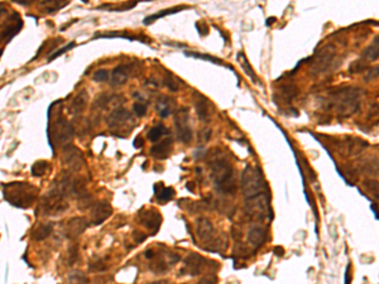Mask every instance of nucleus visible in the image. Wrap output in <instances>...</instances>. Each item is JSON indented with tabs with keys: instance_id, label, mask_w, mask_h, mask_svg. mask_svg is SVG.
Wrapping results in <instances>:
<instances>
[{
	"instance_id": "7",
	"label": "nucleus",
	"mask_w": 379,
	"mask_h": 284,
	"mask_svg": "<svg viewBox=\"0 0 379 284\" xmlns=\"http://www.w3.org/2000/svg\"><path fill=\"white\" fill-rule=\"evenodd\" d=\"M139 217V224L144 225L148 230L152 231L153 235L157 234V231L159 230V227H161L162 224V216L158 214V211L155 210H140L138 214Z\"/></svg>"
},
{
	"instance_id": "34",
	"label": "nucleus",
	"mask_w": 379,
	"mask_h": 284,
	"mask_svg": "<svg viewBox=\"0 0 379 284\" xmlns=\"http://www.w3.org/2000/svg\"><path fill=\"white\" fill-rule=\"evenodd\" d=\"M69 279L72 282H77V283H80V282H82V283H86V282H88L87 277L84 274H81L80 271H75L73 274L69 275Z\"/></svg>"
},
{
	"instance_id": "42",
	"label": "nucleus",
	"mask_w": 379,
	"mask_h": 284,
	"mask_svg": "<svg viewBox=\"0 0 379 284\" xmlns=\"http://www.w3.org/2000/svg\"><path fill=\"white\" fill-rule=\"evenodd\" d=\"M370 208H372V210H373V214H374V217H376V220L378 221V216H377V207H376V205H373V203H372V205H370Z\"/></svg>"
},
{
	"instance_id": "29",
	"label": "nucleus",
	"mask_w": 379,
	"mask_h": 284,
	"mask_svg": "<svg viewBox=\"0 0 379 284\" xmlns=\"http://www.w3.org/2000/svg\"><path fill=\"white\" fill-rule=\"evenodd\" d=\"M366 65H368V62H366L365 60H358L355 61L354 63H351V66H350V72H362V71H364V69L366 68Z\"/></svg>"
},
{
	"instance_id": "44",
	"label": "nucleus",
	"mask_w": 379,
	"mask_h": 284,
	"mask_svg": "<svg viewBox=\"0 0 379 284\" xmlns=\"http://www.w3.org/2000/svg\"><path fill=\"white\" fill-rule=\"evenodd\" d=\"M272 22L275 23V22H276V18H269V19H268V22H267V24H268V25H269V24H271V23H272Z\"/></svg>"
},
{
	"instance_id": "10",
	"label": "nucleus",
	"mask_w": 379,
	"mask_h": 284,
	"mask_svg": "<svg viewBox=\"0 0 379 284\" xmlns=\"http://www.w3.org/2000/svg\"><path fill=\"white\" fill-rule=\"evenodd\" d=\"M113 214V207L106 201L96 202L91 208L92 225H100Z\"/></svg>"
},
{
	"instance_id": "15",
	"label": "nucleus",
	"mask_w": 379,
	"mask_h": 284,
	"mask_svg": "<svg viewBox=\"0 0 379 284\" xmlns=\"http://www.w3.org/2000/svg\"><path fill=\"white\" fill-rule=\"evenodd\" d=\"M202 262L204 259L201 258L197 254H191V255L187 256L185 259V269H181V271H189L191 275H197L200 273V269H201Z\"/></svg>"
},
{
	"instance_id": "28",
	"label": "nucleus",
	"mask_w": 379,
	"mask_h": 284,
	"mask_svg": "<svg viewBox=\"0 0 379 284\" xmlns=\"http://www.w3.org/2000/svg\"><path fill=\"white\" fill-rule=\"evenodd\" d=\"M75 44H76L75 42H71V43L66 44V46H65V47H63V48H61V50H57V52H53V53H52V54H50V57H48V61H50V62H51V61L56 60L57 57H60V56H62V54H65L67 52V50H72V48L75 47Z\"/></svg>"
},
{
	"instance_id": "26",
	"label": "nucleus",
	"mask_w": 379,
	"mask_h": 284,
	"mask_svg": "<svg viewBox=\"0 0 379 284\" xmlns=\"http://www.w3.org/2000/svg\"><path fill=\"white\" fill-rule=\"evenodd\" d=\"M196 111H197V115H199V117L202 121H206V120L208 119V111L205 101L197 102V105H196Z\"/></svg>"
},
{
	"instance_id": "3",
	"label": "nucleus",
	"mask_w": 379,
	"mask_h": 284,
	"mask_svg": "<svg viewBox=\"0 0 379 284\" xmlns=\"http://www.w3.org/2000/svg\"><path fill=\"white\" fill-rule=\"evenodd\" d=\"M73 129L72 124L69 123L65 117L58 114L54 117V121L50 124V129H48V138H50V144L56 150V145H66L71 142V139L73 136Z\"/></svg>"
},
{
	"instance_id": "31",
	"label": "nucleus",
	"mask_w": 379,
	"mask_h": 284,
	"mask_svg": "<svg viewBox=\"0 0 379 284\" xmlns=\"http://www.w3.org/2000/svg\"><path fill=\"white\" fill-rule=\"evenodd\" d=\"M109 79V72L106 69H99L94 73V81L96 82H105Z\"/></svg>"
},
{
	"instance_id": "12",
	"label": "nucleus",
	"mask_w": 379,
	"mask_h": 284,
	"mask_svg": "<svg viewBox=\"0 0 379 284\" xmlns=\"http://www.w3.org/2000/svg\"><path fill=\"white\" fill-rule=\"evenodd\" d=\"M88 101V95L85 90H82L81 92L76 95L73 100L71 101V105H69V113L72 114V115H77V114H81L82 111L85 110L86 106H87Z\"/></svg>"
},
{
	"instance_id": "9",
	"label": "nucleus",
	"mask_w": 379,
	"mask_h": 284,
	"mask_svg": "<svg viewBox=\"0 0 379 284\" xmlns=\"http://www.w3.org/2000/svg\"><path fill=\"white\" fill-rule=\"evenodd\" d=\"M87 226L88 222L85 217H73L67 221L65 234L69 240H75L85 233Z\"/></svg>"
},
{
	"instance_id": "40",
	"label": "nucleus",
	"mask_w": 379,
	"mask_h": 284,
	"mask_svg": "<svg viewBox=\"0 0 379 284\" xmlns=\"http://www.w3.org/2000/svg\"><path fill=\"white\" fill-rule=\"evenodd\" d=\"M144 255L147 259H152L153 256H155V252H153V250H147Z\"/></svg>"
},
{
	"instance_id": "32",
	"label": "nucleus",
	"mask_w": 379,
	"mask_h": 284,
	"mask_svg": "<svg viewBox=\"0 0 379 284\" xmlns=\"http://www.w3.org/2000/svg\"><path fill=\"white\" fill-rule=\"evenodd\" d=\"M133 111L136 113L137 117H144L145 113H147V106L143 105L142 102H134V105H133Z\"/></svg>"
},
{
	"instance_id": "35",
	"label": "nucleus",
	"mask_w": 379,
	"mask_h": 284,
	"mask_svg": "<svg viewBox=\"0 0 379 284\" xmlns=\"http://www.w3.org/2000/svg\"><path fill=\"white\" fill-rule=\"evenodd\" d=\"M77 258H79V250H77V245H75L72 246V248H69V264L71 265L75 264Z\"/></svg>"
},
{
	"instance_id": "2",
	"label": "nucleus",
	"mask_w": 379,
	"mask_h": 284,
	"mask_svg": "<svg viewBox=\"0 0 379 284\" xmlns=\"http://www.w3.org/2000/svg\"><path fill=\"white\" fill-rule=\"evenodd\" d=\"M211 178L215 187L224 195L235 192L233 166L223 158H215L211 163Z\"/></svg>"
},
{
	"instance_id": "1",
	"label": "nucleus",
	"mask_w": 379,
	"mask_h": 284,
	"mask_svg": "<svg viewBox=\"0 0 379 284\" xmlns=\"http://www.w3.org/2000/svg\"><path fill=\"white\" fill-rule=\"evenodd\" d=\"M3 193L10 205L28 208L37 199L38 188L27 182H10L3 184Z\"/></svg>"
},
{
	"instance_id": "13",
	"label": "nucleus",
	"mask_w": 379,
	"mask_h": 284,
	"mask_svg": "<svg viewBox=\"0 0 379 284\" xmlns=\"http://www.w3.org/2000/svg\"><path fill=\"white\" fill-rule=\"evenodd\" d=\"M130 119H132V114H130L129 111H126L125 109H118V110H114L113 113L109 115V117H107V124H109L111 128H117V126L125 124L126 121Z\"/></svg>"
},
{
	"instance_id": "41",
	"label": "nucleus",
	"mask_w": 379,
	"mask_h": 284,
	"mask_svg": "<svg viewBox=\"0 0 379 284\" xmlns=\"http://www.w3.org/2000/svg\"><path fill=\"white\" fill-rule=\"evenodd\" d=\"M349 269H350V264H347V267H346V278H345V283H350V277H349Z\"/></svg>"
},
{
	"instance_id": "22",
	"label": "nucleus",
	"mask_w": 379,
	"mask_h": 284,
	"mask_svg": "<svg viewBox=\"0 0 379 284\" xmlns=\"http://www.w3.org/2000/svg\"><path fill=\"white\" fill-rule=\"evenodd\" d=\"M363 58L366 62H372V61L378 60V41H377V39L372 46H369V47L364 50Z\"/></svg>"
},
{
	"instance_id": "18",
	"label": "nucleus",
	"mask_w": 379,
	"mask_h": 284,
	"mask_svg": "<svg viewBox=\"0 0 379 284\" xmlns=\"http://www.w3.org/2000/svg\"><path fill=\"white\" fill-rule=\"evenodd\" d=\"M248 243L257 249L264 244V230L262 227L254 226L253 229H250L249 233H248Z\"/></svg>"
},
{
	"instance_id": "19",
	"label": "nucleus",
	"mask_w": 379,
	"mask_h": 284,
	"mask_svg": "<svg viewBox=\"0 0 379 284\" xmlns=\"http://www.w3.org/2000/svg\"><path fill=\"white\" fill-rule=\"evenodd\" d=\"M69 4V0H42L41 6L46 13H56Z\"/></svg>"
},
{
	"instance_id": "16",
	"label": "nucleus",
	"mask_w": 379,
	"mask_h": 284,
	"mask_svg": "<svg viewBox=\"0 0 379 284\" xmlns=\"http://www.w3.org/2000/svg\"><path fill=\"white\" fill-rule=\"evenodd\" d=\"M172 150V139H166L159 144H155L151 148V154L158 159H164Z\"/></svg>"
},
{
	"instance_id": "8",
	"label": "nucleus",
	"mask_w": 379,
	"mask_h": 284,
	"mask_svg": "<svg viewBox=\"0 0 379 284\" xmlns=\"http://www.w3.org/2000/svg\"><path fill=\"white\" fill-rule=\"evenodd\" d=\"M174 125L178 132V138L183 143H190L192 139V129L189 123V113L187 111H178L174 117Z\"/></svg>"
},
{
	"instance_id": "11",
	"label": "nucleus",
	"mask_w": 379,
	"mask_h": 284,
	"mask_svg": "<svg viewBox=\"0 0 379 284\" xmlns=\"http://www.w3.org/2000/svg\"><path fill=\"white\" fill-rule=\"evenodd\" d=\"M196 231H197V236H199V239L201 240V241H211V240H214V226H212L211 222H210L207 218L201 217L197 220Z\"/></svg>"
},
{
	"instance_id": "17",
	"label": "nucleus",
	"mask_w": 379,
	"mask_h": 284,
	"mask_svg": "<svg viewBox=\"0 0 379 284\" xmlns=\"http://www.w3.org/2000/svg\"><path fill=\"white\" fill-rule=\"evenodd\" d=\"M128 77H129V66L121 65V66L115 67L111 72V85H123V84H125Z\"/></svg>"
},
{
	"instance_id": "25",
	"label": "nucleus",
	"mask_w": 379,
	"mask_h": 284,
	"mask_svg": "<svg viewBox=\"0 0 379 284\" xmlns=\"http://www.w3.org/2000/svg\"><path fill=\"white\" fill-rule=\"evenodd\" d=\"M163 134H168V132L166 130V128H164L163 125H157L155 126V128H152L151 130H149L148 133V139L151 140L152 143H155L159 140V138H161Z\"/></svg>"
},
{
	"instance_id": "21",
	"label": "nucleus",
	"mask_w": 379,
	"mask_h": 284,
	"mask_svg": "<svg viewBox=\"0 0 379 284\" xmlns=\"http://www.w3.org/2000/svg\"><path fill=\"white\" fill-rule=\"evenodd\" d=\"M155 199L159 203H167L172 197L174 196V189L172 187H164L163 184L161 186V191H155Z\"/></svg>"
},
{
	"instance_id": "20",
	"label": "nucleus",
	"mask_w": 379,
	"mask_h": 284,
	"mask_svg": "<svg viewBox=\"0 0 379 284\" xmlns=\"http://www.w3.org/2000/svg\"><path fill=\"white\" fill-rule=\"evenodd\" d=\"M52 230H53V224H52V222L41 225V226L37 227L34 233H33V239L37 240V241H42V240L47 239L51 234H52Z\"/></svg>"
},
{
	"instance_id": "36",
	"label": "nucleus",
	"mask_w": 379,
	"mask_h": 284,
	"mask_svg": "<svg viewBox=\"0 0 379 284\" xmlns=\"http://www.w3.org/2000/svg\"><path fill=\"white\" fill-rule=\"evenodd\" d=\"M133 237H134V241L136 243H143L145 239H147V235H144L143 233H140V231H134L133 233Z\"/></svg>"
},
{
	"instance_id": "43",
	"label": "nucleus",
	"mask_w": 379,
	"mask_h": 284,
	"mask_svg": "<svg viewBox=\"0 0 379 284\" xmlns=\"http://www.w3.org/2000/svg\"><path fill=\"white\" fill-rule=\"evenodd\" d=\"M186 187H187V188H189L190 189V191H192V189H193V184H192V186H191V183H187V184H186Z\"/></svg>"
},
{
	"instance_id": "45",
	"label": "nucleus",
	"mask_w": 379,
	"mask_h": 284,
	"mask_svg": "<svg viewBox=\"0 0 379 284\" xmlns=\"http://www.w3.org/2000/svg\"><path fill=\"white\" fill-rule=\"evenodd\" d=\"M82 1H84V3H87V0H82Z\"/></svg>"
},
{
	"instance_id": "30",
	"label": "nucleus",
	"mask_w": 379,
	"mask_h": 284,
	"mask_svg": "<svg viewBox=\"0 0 379 284\" xmlns=\"http://www.w3.org/2000/svg\"><path fill=\"white\" fill-rule=\"evenodd\" d=\"M186 54L190 57H195V58L207 60V61H210V62L216 63V65H223V62H221L220 60H218V58H215V57H212V56H207V54H199V53H186Z\"/></svg>"
},
{
	"instance_id": "33",
	"label": "nucleus",
	"mask_w": 379,
	"mask_h": 284,
	"mask_svg": "<svg viewBox=\"0 0 379 284\" xmlns=\"http://www.w3.org/2000/svg\"><path fill=\"white\" fill-rule=\"evenodd\" d=\"M240 56L243 57V62H241V67H243V68L245 69V73H246V75H249V76H250V79L257 80L256 75H254V72H253V69L250 68L249 63L246 62V60H245V57H244V54H243V53H240Z\"/></svg>"
},
{
	"instance_id": "38",
	"label": "nucleus",
	"mask_w": 379,
	"mask_h": 284,
	"mask_svg": "<svg viewBox=\"0 0 379 284\" xmlns=\"http://www.w3.org/2000/svg\"><path fill=\"white\" fill-rule=\"evenodd\" d=\"M6 14H8V9L4 6H0V25H3V19Z\"/></svg>"
},
{
	"instance_id": "6",
	"label": "nucleus",
	"mask_w": 379,
	"mask_h": 284,
	"mask_svg": "<svg viewBox=\"0 0 379 284\" xmlns=\"http://www.w3.org/2000/svg\"><path fill=\"white\" fill-rule=\"evenodd\" d=\"M23 27V20L18 13H12V16L5 22V27L0 32V39L3 42H9L10 39L18 34Z\"/></svg>"
},
{
	"instance_id": "14",
	"label": "nucleus",
	"mask_w": 379,
	"mask_h": 284,
	"mask_svg": "<svg viewBox=\"0 0 379 284\" xmlns=\"http://www.w3.org/2000/svg\"><path fill=\"white\" fill-rule=\"evenodd\" d=\"M334 53H335L334 48L330 47V46H327V47H325L324 50H321V53L317 56V58H316V62H315V66H313L317 72H321V71H324V69H325L326 67L330 65Z\"/></svg>"
},
{
	"instance_id": "23",
	"label": "nucleus",
	"mask_w": 379,
	"mask_h": 284,
	"mask_svg": "<svg viewBox=\"0 0 379 284\" xmlns=\"http://www.w3.org/2000/svg\"><path fill=\"white\" fill-rule=\"evenodd\" d=\"M185 8H187V6H177V8H173V9H167V10H163V12H159L158 14H155V16H151V17H147V18L144 19V24H151V23H153L155 20V19L158 18H161V17H166V16H170V14H173V13H177V12H180L181 9H185Z\"/></svg>"
},
{
	"instance_id": "27",
	"label": "nucleus",
	"mask_w": 379,
	"mask_h": 284,
	"mask_svg": "<svg viewBox=\"0 0 379 284\" xmlns=\"http://www.w3.org/2000/svg\"><path fill=\"white\" fill-rule=\"evenodd\" d=\"M113 99V96H110V95H106V94H103L101 96H99L96 100H95L94 105H92V107H99V109H104V107H106V105L110 102V100Z\"/></svg>"
},
{
	"instance_id": "39",
	"label": "nucleus",
	"mask_w": 379,
	"mask_h": 284,
	"mask_svg": "<svg viewBox=\"0 0 379 284\" xmlns=\"http://www.w3.org/2000/svg\"><path fill=\"white\" fill-rule=\"evenodd\" d=\"M273 252H275L277 256H283L284 254V249L282 246H276L275 249H273Z\"/></svg>"
},
{
	"instance_id": "24",
	"label": "nucleus",
	"mask_w": 379,
	"mask_h": 284,
	"mask_svg": "<svg viewBox=\"0 0 379 284\" xmlns=\"http://www.w3.org/2000/svg\"><path fill=\"white\" fill-rule=\"evenodd\" d=\"M50 168V164L46 161H38L35 162L33 166H32V174L34 177H42L44 176V173L47 172V169Z\"/></svg>"
},
{
	"instance_id": "4",
	"label": "nucleus",
	"mask_w": 379,
	"mask_h": 284,
	"mask_svg": "<svg viewBox=\"0 0 379 284\" xmlns=\"http://www.w3.org/2000/svg\"><path fill=\"white\" fill-rule=\"evenodd\" d=\"M263 186H264V180L262 173L258 169L246 166L241 173V191L245 199H252L262 195Z\"/></svg>"
},
{
	"instance_id": "5",
	"label": "nucleus",
	"mask_w": 379,
	"mask_h": 284,
	"mask_svg": "<svg viewBox=\"0 0 379 284\" xmlns=\"http://www.w3.org/2000/svg\"><path fill=\"white\" fill-rule=\"evenodd\" d=\"M62 163L69 172H79L84 166V158L79 148H76L72 144L63 145Z\"/></svg>"
},
{
	"instance_id": "37",
	"label": "nucleus",
	"mask_w": 379,
	"mask_h": 284,
	"mask_svg": "<svg viewBox=\"0 0 379 284\" xmlns=\"http://www.w3.org/2000/svg\"><path fill=\"white\" fill-rule=\"evenodd\" d=\"M133 147L136 149H139V148H142L143 147V138L140 135L137 136L136 139H134V142H133Z\"/></svg>"
}]
</instances>
